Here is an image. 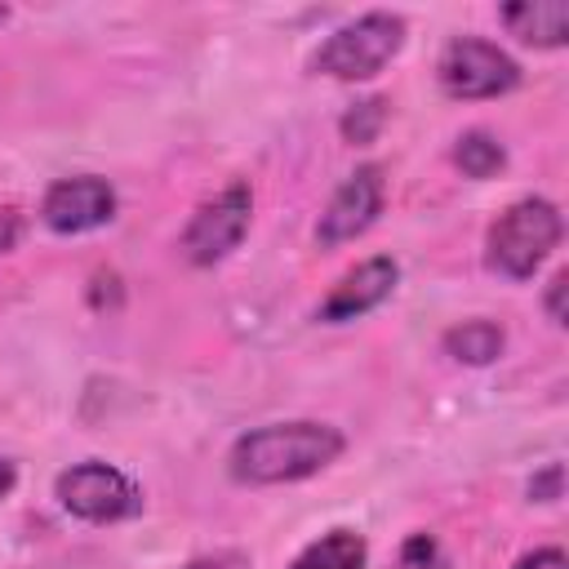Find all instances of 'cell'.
I'll list each match as a JSON object with an SVG mask.
<instances>
[{"label": "cell", "mask_w": 569, "mask_h": 569, "mask_svg": "<svg viewBox=\"0 0 569 569\" xmlns=\"http://www.w3.org/2000/svg\"><path fill=\"white\" fill-rule=\"evenodd\" d=\"M502 27L533 44V49H560L569 40V4L565 0H516L498 9Z\"/></svg>", "instance_id": "cell-10"}, {"label": "cell", "mask_w": 569, "mask_h": 569, "mask_svg": "<svg viewBox=\"0 0 569 569\" xmlns=\"http://www.w3.org/2000/svg\"><path fill=\"white\" fill-rule=\"evenodd\" d=\"M13 485H18V467H13L9 458H0V498H4Z\"/></svg>", "instance_id": "cell-21"}, {"label": "cell", "mask_w": 569, "mask_h": 569, "mask_svg": "<svg viewBox=\"0 0 569 569\" xmlns=\"http://www.w3.org/2000/svg\"><path fill=\"white\" fill-rule=\"evenodd\" d=\"M405 44V18L400 13H360L356 22L338 27L311 58V71L333 80H369L378 76Z\"/></svg>", "instance_id": "cell-3"}, {"label": "cell", "mask_w": 569, "mask_h": 569, "mask_svg": "<svg viewBox=\"0 0 569 569\" xmlns=\"http://www.w3.org/2000/svg\"><path fill=\"white\" fill-rule=\"evenodd\" d=\"M396 280H400V267H396L391 258H369V262H360V267L347 271V276L333 284V293L320 302V320L347 325V320H356V316L382 307V302L391 298Z\"/></svg>", "instance_id": "cell-9"}, {"label": "cell", "mask_w": 569, "mask_h": 569, "mask_svg": "<svg viewBox=\"0 0 569 569\" xmlns=\"http://www.w3.org/2000/svg\"><path fill=\"white\" fill-rule=\"evenodd\" d=\"M249 213H253V196H249L244 182H231L227 191H218L213 200H204V204L191 213L187 231H182V253H187V262H196V267L222 262V258L244 240Z\"/></svg>", "instance_id": "cell-6"}, {"label": "cell", "mask_w": 569, "mask_h": 569, "mask_svg": "<svg viewBox=\"0 0 569 569\" xmlns=\"http://www.w3.org/2000/svg\"><path fill=\"white\" fill-rule=\"evenodd\" d=\"M516 569H569V560H565V551H560V547H542V551L520 556V560H516Z\"/></svg>", "instance_id": "cell-18"}, {"label": "cell", "mask_w": 569, "mask_h": 569, "mask_svg": "<svg viewBox=\"0 0 569 569\" xmlns=\"http://www.w3.org/2000/svg\"><path fill=\"white\" fill-rule=\"evenodd\" d=\"M502 329L493 320H462L445 333V351L458 360V365H489L502 356Z\"/></svg>", "instance_id": "cell-12"}, {"label": "cell", "mask_w": 569, "mask_h": 569, "mask_svg": "<svg viewBox=\"0 0 569 569\" xmlns=\"http://www.w3.org/2000/svg\"><path fill=\"white\" fill-rule=\"evenodd\" d=\"M365 556H369V547L356 529H329L325 538L302 547L289 569H365Z\"/></svg>", "instance_id": "cell-11"}, {"label": "cell", "mask_w": 569, "mask_h": 569, "mask_svg": "<svg viewBox=\"0 0 569 569\" xmlns=\"http://www.w3.org/2000/svg\"><path fill=\"white\" fill-rule=\"evenodd\" d=\"M382 196H387V182H382V169L378 164H360L338 191L333 200L325 204L320 213V227H316V240L325 249L342 244V240H356L373 227V218L382 213Z\"/></svg>", "instance_id": "cell-8"}, {"label": "cell", "mask_w": 569, "mask_h": 569, "mask_svg": "<svg viewBox=\"0 0 569 569\" xmlns=\"http://www.w3.org/2000/svg\"><path fill=\"white\" fill-rule=\"evenodd\" d=\"M396 569H449V560L431 533H409L396 556Z\"/></svg>", "instance_id": "cell-15"}, {"label": "cell", "mask_w": 569, "mask_h": 569, "mask_svg": "<svg viewBox=\"0 0 569 569\" xmlns=\"http://www.w3.org/2000/svg\"><path fill=\"white\" fill-rule=\"evenodd\" d=\"M382 120H387V98H365L342 116V138L347 142H373Z\"/></svg>", "instance_id": "cell-14"}, {"label": "cell", "mask_w": 569, "mask_h": 569, "mask_svg": "<svg viewBox=\"0 0 569 569\" xmlns=\"http://www.w3.org/2000/svg\"><path fill=\"white\" fill-rule=\"evenodd\" d=\"M560 476H565L560 462H551L542 476L529 480V498H538V502H556V498H560Z\"/></svg>", "instance_id": "cell-16"}, {"label": "cell", "mask_w": 569, "mask_h": 569, "mask_svg": "<svg viewBox=\"0 0 569 569\" xmlns=\"http://www.w3.org/2000/svg\"><path fill=\"white\" fill-rule=\"evenodd\" d=\"M40 218H44V227L58 231V236H80V231L107 227V222L116 218V191H111L107 178H93V173L58 178V182L44 191Z\"/></svg>", "instance_id": "cell-7"}, {"label": "cell", "mask_w": 569, "mask_h": 569, "mask_svg": "<svg viewBox=\"0 0 569 569\" xmlns=\"http://www.w3.org/2000/svg\"><path fill=\"white\" fill-rule=\"evenodd\" d=\"M565 236V222H560V209L542 196H525L516 204H507L493 227H489V267L507 280H529L547 253L560 244Z\"/></svg>", "instance_id": "cell-2"}, {"label": "cell", "mask_w": 569, "mask_h": 569, "mask_svg": "<svg viewBox=\"0 0 569 569\" xmlns=\"http://www.w3.org/2000/svg\"><path fill=\"white\" fill-rule=\"evenodd\" d=\"M4 18H9V9H4V4H0V22H4Z\"/></svg>", "instance_id": "cell-22"}, {"label": "cell", "mask_w": 569, "mask_h": 569, "mask_svg": "<svg viewBox=\"0 0 569 569\" xmlns=\"http://www.w3.org/2000/svg\"><path fill=\"white\" fill-rule=\"evenodd\" d=\"M187 569H240V556H213V560H196Z\"/></svg>", "instance_id": "cell-20"}, {"label": "cell", "mask_w": 569, "mask_h": 569, "mask_svg": "<svg viewBox=\"0 0 569 569\" xmlns=\"http://www.w3.org/2000/svg\"><path fill=\"white\" fill-rule=\"evenodd\" d=\"M18 236H22V218H18V209H0V258L18 244Z\"/></svg>", "instance_id": "cell-19"}, {"label": "cell", "mask_w": 569, "mask_h": 569, "mask_svg": "<svg viewBox=\"0 0 569 569\" xmlns=\"http://www.w3.org/2000/svg\"><path fill=\"white\" fill-rule=\"evenodd\" d=\"M436 71L449 98H502L520 84V62L480 36L449 40Z\"/></svg>", "instance_id": "cell-4"}, {"label": "cell", "mask_w": 569, "mask_h": 569, "mask_svg": "<svg viewBox=\"0 0 569 569\" xmlns=\"http://www.w3.org/2000/svg\"><path fill=\"white\" fill-rule=\"evenodd\" d=\"M342 431L329 422H267L231 445V476L240 485H289L325 471L342 453Z\"/></svg>", "instance_id": "cell-1"}, {"label": "cell", "mask_w": 569, "mask_h": 569, "mask_svg": "<svg viewBox=\"0 0 569 569\" xmlns=\"http://www.w3.org/2000/svg\"><path fill=\"white\" fill-rule=\"evenodd\" d=\"M565 284H569V271H556L551 284H547V316H551V325H565L569 320L565 316Z\"/></svg>", "instance_id": "cell-17"}, {"label": "cell", "mask_w": 569, "mask_h": 569, "mask_svg": "<svg viewBox=\"0 0 569 569\" xmlns=\"http://www.w3.org/2000/svg\"><path fill=\"white\" fill-rule=\"evenodd\" d=\"M58 502L76 516V520H89V525H116V520H129L138 516L142 507V493L138 485L107 467V462H76L71 471L58 476Z\"/></svg>", "instance_id": "cell-5"}, {"label": "cell", "mask_w": 569, "mask_h": 569, "mask_svg": "<svg viewBox=\"0 0 569 569\" xmlns=\"http://www.w3.org/2000/svg\"><path fill=\"white\" fill-rule=\"evenodd\" d=\"M453 164L467 173V178H493L502 164H507V151L493 133L485 129H467L458 142H453Z\"/></svg>", "instance_id": "cell-13"}]
</instances>
